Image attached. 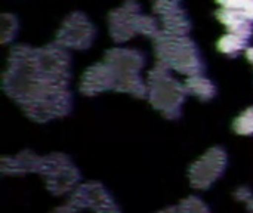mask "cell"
<instances>
[{"label": "cell", "mask_w": 253, "mask_h": 213, "mask_svg": "<svg viewBox=\"0 0 253 213\" xmlns=\"http://www.w3.org/2000/svg\"><path fill=\"white\" fill-rule=\"evenodd\" d=\"M154 10L160 15L165 33L173 36H185L190 30V21L187 15L178 7V3L156 1Z\"/></svg>", "instance_id": "5"}, {"label": "cell", "mask_w": 253, "mask_h": 213, "mask_svg": "<svg viewBox=\"0 0 253 213\" xmlns=\"http://www.w3.org/2000/svg\"><path fill=\"white\" fill-rule=\"evenodd\" d=\"M139 16V6L135 1L125 3L120 9L110 15V31L116 42H125L136 33V19Z\"/></svg>", "instance_id": "3"}, {"label": "cell", "mask_w": 253, "mask_h": 213, "mask_svg": "<svg viewBox=\"0 0 253 213\" xmlns=\"http://www.w3.org/2000/svg\"><path fill=\"white\" fill-rule=\"evenodd\" d=\"M222 7L240 12L246 19L253 22V0H218Z\"/></svg>", "instance_id": "8"}, {"label": "cell", "mask_w": 253, "mask_h": 213, "mask_svg": "<svg viewBox=\"0 0 253 213\" xmlns=\"http://www.w3.org/2000/svg\"><path fill=\"white\" fill-rule=\"evenodd\" d=\"M237 129L239 132H243V133L253 132V110L248 111L245 116L240 117V120L237 122Z\"/></svg>", "instance_id": "10"}, {"label": "cell", "mask_w": 253, "mask_h": 213, "mask_svg": "<svg viewBox=\"0 0 253 213\" xmlns=\"http://www.w3.org/2000/svg\"><path fill=\"white\" fill-rule=\"evenodd\" d=\"M156 1H172V3H178V0H156Z\"/></svg>", "instance_id": "12"}, {"label": "cell", "mask_w": 253, "mask_h": 213, "mask_svg": "<svg viewBox=\"0 0 253 213\" xmlns=\"http://www.w3.org/2000/svg\"><path fill=\"white\" fill-rule=\"evenodd\" d=\"M216 18L225 25L228 33L242 36L248 40L251 39L253 33V22L246 19L240 12L233 10V9H227V7H221L216 12Z\"/></svg>", "instance_id": "6"}, {"label": "cell", "mask_w": 253, "mask_h": 213, "mask_svg": "<svg viewBox=\"0 0 253 213\" xmlns=\"http://www.w3.org/2000/svg\"><path fill=\"white\" fill-rule=\"evenodd\" d=\"M105 64L111 67L114 74L120 73L122 83H127L136 76V70L144 64V56L130 49H114L105 55Z\"/></svg>", "instance_id": "4"}, {"label": "cell", "mask_w": 253, "mask_h": 213, "mask_svg": "<svg viewBox=\"0 0 253 213\" xmlns=\"http://www.w3.org/2000/svg\"><path fill=\"white\" fill-rule=\"evenodd\" d=\"M187 87L191 90V92H194V93H197V95H211L212 92H213V86H212V83L209 82V80H206V79H203V77H200L199 74H194V76H191V79L188 80V83H187Z\"/></svg>", "instance_id": "9"}, {"label": "cell", "mask_w": 253, "mask_h": 213, "mask_svg": "<svg viewBox=\"0 0 253 213\" xmlns=\"http://www.w3.org/2000/svg\"><path fill=\"white\" fill-rule=\"evenodd\" d=\"M246 58L253 64V47H248L246 49Z\"/></svg>", "instance_id": "11"}, {"label": "cell", "mask_w": 253, "mask_h": 213, "mask_svg": "<svg viewBox=\"0 0 253 213\" xmlns=\"http://www.w3.org/2000/svg\"><path fill=\"white\" fill-rule=\"evenodd\" d=\"M93 39V28L90 22L80 13L70 16L58 31V40L62 46L84 49Z\"/></svg>", "instance_id": "2"}, {"label": "cell", "mask_w": 253, "mask_h": 213, "mask_svg": "<svg viewBox=\"0 0 253 213\" xmlns=\"http://www.w3.org/2000/svg\"><path fill=\"white\" fill-rule=\"evenodd\" d=\"M248 42L249 40L242 36L227 33L218 40V49L225 55H237L243 49H248Z\"/></svg>", "instance_id": "7"}, {"label": "cell", "mask_w": 253, "mask_h": 213, "mask_svg": "<svg viewBox=\"0 0 253 213\" xmlns=\"http://www.w3.org/2000/svg\"><path fill=\"white\" fill-rule=\"evenodd\" d=\"M156 53L162 64L168 68H175L184 74H199L203 64L199 50L185 36L157 34L156 36Z\"/></svg>", "instance_id": "1"}]
</instances>
